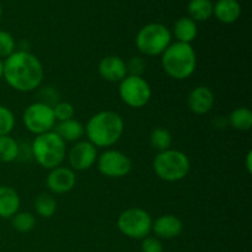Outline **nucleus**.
<instances>
[{
    "instance_id": "obj_1",
    "label": "nucleus",
    "mask_w": 252,
    "mask_h": 252,
    "mask_svg": "<svg viewBox=\"0 0 252 252\" xmlns=\"http://www.w3.org/2000/svg\"><path fill=\"white\" fill-rule=\"evenodd\" d=\"M2 78L14 90L31 93L43 81L44 69L34 54L27 51H15L4 61Z\"/></svg>"
},
{
    "instance_id": "obj_2",
    "label": "nucleus",
    "mask_w": 252,
    "mask_h": 252,
    "mask_svg": "<svg viewBox=\"0 0 252 252\" xmlns=\"http://www.w3.org/2000/svg\"><path fill=\"white\" fill-rule=\"evenodd\" d=\"M85 134L96 148H110L115 145L125 132V121L115 111H101L88 121Z\"/></svg>"
},
{
    "instance_id": "obj_3",
    "label": "nucleus",
    "mask_w": 252,
    "mask_h": 252,
    "mask_svg": "<svg viewBox=\"0 0 252 252\" xmlns=\"http://www.w3.org/2000/svg\"><path fill=\"white\" fill-rule=\"evenodd\" d=\"M161 65L165 73L175 80L189 79L196 70V52L191 44L176 41L161 54Z\"/></svg>"
},
{
    "instance_id": "obj_4",
    "label": "nucleus",
    "mask_w": 252,
    "mask_h": 252,
    "mask_svg": "<svg viewBox=\"0 0 252 252\" xmlns=\"http://www.w3.org/2000/svg\"><path fill=\"white\" fill-rule=\"evenodd\" d=\"M32 157L39 166L52 170L62 166L66 157L65 142L54 130L36 135L31 144Z\"/></svg>"
},
{
    "instance_id": "obj_5",
    "label": "nucleus",
    "mask_w": 252,
    "mask_h": 252,
    "mask_svg": "<svg viewBox=\"0 0 252 252\" xmlns=\"http://www.w3.org/2000/svg\"><path fill=\"white\" fill-rule=\"evenodd\" d=\"M153 170L162 181L177 182L189 175L191 161L185 153L176 149H167L158 153L153 160Z\"/></svg>"
},
{
    "instance_id": "obj_6",
    "label": "nucleus",
    "mask_w": 252,
    "mask_h": 252,
    "mask_svg": "<svg viewBox=\"0 0 252 252\" xmlns=\"http://www.w3.org/2000/svg\"><path fill=\"white\" fill-rule=\"evenodd\" d=\"M172 33L164 24L152 22L138 31L135 36V46L145 57L161 56L165 49L172 43Z\"/></svg>"
},
{
    "instance_id": "obj_7",
    "label": "nucleus",
    "mask_w": 252,
    "mask_h": 252,
    "mask_svg": "<svg viewBox=\"0 0 252 252\" xmlns=\"http://www.w3.org/2000/svg\"><path fill=\"white\" fill-rule=\"evenodd\" d=\"M118 230L125 236L134 240H143L149 236L153 228V218L142 208H128L117 219Z\"/></svg>"
},
{
    "instance_id": "obj_8",
    "label": "nucleus",
    "mask_w": 252,
    "mask_h": 252,
    "mask_svg": "<svg viewBox=\"0 0 252 252\" xmlns=\"http://www.w3.org/2000/svg\"><path fill=\"white\" fill-rule=\"evenodd\" d=\"M22 122L29 132L36 135L51 132L57 123L53 106L43 102V101L31 103L24 111Z\"/></svg>"
},
{
    "instance_id": "obj_9",
    "label": "nucleus",
    "mask_w": 252,
    "mask_h": 252,
    "mask_svg": "<svg viewBox=\"0 0 252 252\" xmlns=\"http://www.w3.org/2000/svg\"><path fill=\"white\" fill-rule=\"evenodd\" d=\"M118 94L123 102L132 108H142L152 98V88L143 76L127 75L120 81Z\"/></svg>"
},
{
    "instance_id": "obj_10",
    "label": "nucleus",
    "mask_w": 252,
    "mask_h": 252,
    "mask_svg": "<svg viewBox=\"0 0 252 252\" xmlns=\"http://www.w3.org/2000/svg\"><path fill=\"white\" fill-rule=\"evenodd\" d=\"M101 175L108 179H121L132 171V160L125 153L116 149H107L101 153L96 160Z\"/></svg>"
},
{
    "instance_id": "obj_11",
    "label": "nucleus",
    "mask_w": 252,
    "mask_h": 252,
    "mask_svg": "<svg viewBox=\"0 0 252 252\" xmlns=\"http://www.w3.org/2000/svg\"><path fill=\"white\" fill-rule=\"evenodd\" d=\"M97 157V148L94 147L89 140H79L71 147L68 161L71 170L85 171L96 164Z\"/></svg>"
},
{
    "instance_id": "obj_12",
    "label": "nucleus",
    "mask_w": 252,
    "mask_h": 252,
    "mask_svg": "<svg viewBox=\"0 0 252 252\" xmlns=\"http://www.w3.org/2000/svg\"><path fill=\"white\" fill-rule=\"evenodd\" d=\"M47 189L53 194H65L70 192L76 185V176L74 170L69 167L58 166L49 170L46 179Z\"/></svg>"
},
{
    "instance_id": "obj_13",
    "label": "nucleus",
    "mask_w": 252,
    "mask_h": 252,
    "mask_svg": "<svg viewBox=\"0 0 252 252\" xmlns=\"http://www.w3.org/2000/svg\"><path fill=\"white\" fill-rule=\"evenodd\" d=\"M182 229H184V224L179 217L174 214H164L153 221L152 231L155 234V238L171 240L182 233Z\"/></svg>"
},
{
    "instance_id": "obj_14",
    "label": "nucleus",
    "mask_w": 252,
    "mask_h": 252,
    "mask_svg": "<svg viewBox=\"0 0 252 252\" xmlns=\"http://www.w3.org/2000/svg\"><path fill=\"white\" fill-rule=\"evenodd\" d=\"M214 101V94L208 86H197L189 93L187 97V106L192 113L202 116L213 108Z\"/></svg>"
},
{
    "instance_id": "obj_15",
    "label": "nucleus",
    "mask_w": 252,
    "mask_h": 252,
    "mask_svg": "<svg viewBox=\"0 0 252 252\" xmlns=\"http://www.w3.org/2000/svg\"><path fill=\"white\" fill-rule=\"evenodd\" d=\"M98 74L103 80L110 83H120L128 75L127 65L121 57L107 56L101 59L98 63Z\"/></svg>"
},
{
    "instance_id": "obj_16",
    "label": "nucleus",
    "mask_w": 252,
    "mask_h": 252,
    "mask_svg": "<svg viewBox=\"0 0 252 252\" xmlns=\"http://www.w3.org/2000/svg\"><path fill=\"white\" fill-rule=\"evenodd\" d=\"M213 15L221 24H234L241 15L240 2L238 0H218L213 4Z\"/></svg>"
},
{
    "instance_id": "obj_17",
    "label": "nucleus",
    "mask_w": 252,
    "mask_h": 252,
    "mask_svg": "<svg viewBox=\"0 0 252 252\" xmlns=\"http://www.w3.org/2000/svg\"><path fill=\"white\" fill-rule=\"evenodd\" d=\"M21 199L16 189L9 186H0V218L11 219L19 212Z\"/></svg>"
},
{
    "instance_id": "obj_18",
    "label": "nucleus",
    "mask_w": 252,
    "mask_h": 252,
    "mask_svg": "<svg viewBox=\"0 0 252 252\" xmlns=\"http://www.w3.org/2000/svg\"><path fill=\"white\" fill-rule=\"evenodd\" d=\"M54 132L64 140V142H79L85 134V127L79 121L71 120L58 122L54 126Z\"/></svg>"
},
{
    "instance_id": "obj_19",
    "label": "nucleus",
    "mask_w": 252,
    "mask_h": 252,
    "mask_svg": "<svg viewBox=\"0 0 252 252\" xmlns=\"http://www.w3.org/2000/svg\"><path fill=\"white\" fill-rule=\"evenodd\" d=\"M171 33H174L177 42L191 44V42L194 41V38L197 37V33H198L197 22H194L189 16L180 17L174 24V29H172Z\"/></svg>"
},
{
    "instance_id": "obj_20",
    "label": "nucleus",
    "mask_w": 252,
    "mask_h": 252,
    "mask_svg": "<svg viewBox=\"0 0 252 252\" xmlns=\"http://www.w3.org/2000/svg\"><path fill=\"white\" fill-rule=\"evenodd\" d=\"M187 11L194 22L207 21L213 16V2L212 0H189Z\"/></svg>"
},
{
    "instance_id": "obj_21",
    "label": "nucleus",
    "mask_w": 252,
    "mask_h": 252,
    "mask_svg": "<svg viewBox=\"0 0 252 252\" xmlns=\"http://www.w3.org/2000/svg\"><path fill=\"white\" fill-rule=\"evenodd\" d=\"M228 123L236 130L246 132L252 127V112L248 107H238L229 115Z\"/></svg>"
},
{
    "instance_id": "obj_22",
    "label": "nucleus",
    "mask_w": 252,
    "mask_h": 252,
    "mask_svg": "<svg viewBox=\"0 0 252 252\" xmlns=\"http://www.w3.org/2000/svg\"><path fill=\"white\" fill-rule=\"evenodd\" d=\"M20 157V145L10 135L0 137V161L12 162Z\"/></svg>"
},
{
    "instance_id": "obj_23",
    "label": "nucleus",
    "mask_w": 252,
    "mask_h": 252,
    "mask_svg": "<svg viewBox=\"0 0 252 252\" xmlns=\"http://www.w3.org/2000/svg\"><path fill=\"white\" fill-rule=\"evenodd\" d=\"M150 145L158 152L171 149L172 145V134L169 129L164 127H157L152 130L149 137Z\"/></svg>"
},
{
    "instance_id": "obj_24",
    "label": "nucleus",
    "mask_w": 252,
    "mask_h": 252,
    "mask_svg": "<svg viewBox=\"0 0 252 252\" xmlns=\"http://www.w3.org/2000/svg\"><path fill=\"white\" fill-rule=\"evenodd\" d=\"M34 211L42 218H52L57 212L56 198L52 194L41 193L34 201Z\"/></svg>"
},
{
    "instance_id": "obj_25",
    "label": "nucleus",
    "mask_w": 252,
    "mask_h": 252,
    "mask_svg": "<svg viewBox=\"0 0 252 252\" xmlns=\"http://www.w3.org/2000/svg\"><path fill=\"white\" fill-rule=\"evenodd\" d=\"M11 225L19 233H30L36 226V218L30 212H17L11 218Z\"/></svg>"
},
{
    "instance_id": "obj_26",
    "label": "nucleus",
    "mask_w": 252,
    "mask_h": 252,
    "mask_svg": "<svg viewBox=\"0 0 252 252\" xmlns=\"http://www.w3.org/2000/svg\"><path fill=\"white\" fill-rule=\"evenodd\" d=\"M15 116L9 107L4 105H0V137L1 135H10V133L14 130Z\"/></svg>"
},
{
    "instance_id": "obj_27",
    "label": "nucleus",
    "mask_w": 252,
    "mask_h": 252,
    "mask_svg": "<svg viewBox=\"0 0 252 252\" xmlns=\"http://www.w3.org/2000/svg\"><path fill=\"white\" fill-rule=\"evenodd\" d=\"M16 48V42L10 32L0 30V59H6Z\"/></svg>"
},
{
    "instance_id": "obj_28",
    "label": "nucleus",
    "mask_w": 252,
    "mask_h": 252,
    "mask_svg": "<svg viewBox=\"0 0 252 252\" xmlns=\"http://www.w3.org/2000/svg\"><path fill=\"white\" fill-rule=\"evenodd\" d=\"M53 112L56 121H58V122H64V121L74 118L75 108H74V106L71 105L70 102L63 101V102H58L53 106Z\"/></svg>"
},
{
    "instance_id": "obj_29",
    "label": "nucleus",
    "mask_w": 252,
    "mask_h": 252,
    "mask_svg": "<svg viewBox=\"0 0 252 252\" xmlns=\"http://www.w3.org/2000/svg\"><path fill=\"white\" fill-rule=\"evenodd\" d=\"M126 65H127L128 75L142 76L145 70V61L142 57H133L129 62H126Z\"/></svg>"
},
{
    "instance_id": "obj_30",
    "label": "nucleus",
    "mask_w": 252,
    "mask_h": 252,
    "mask_svg": "<svg viewBox=\"0 0 252 252\" xmlns=\"http://www.w3.org/2000/svg\"><path fill=\"white\" fill-rule=\"evenodd\" d=\"M140 251L142 252H164V245L160 239L155 236H147L142 240L140 244Z\"/></svg>"
},
{
    "instance_id": "obj_31",
    "label": "nucleus",
    "mask_w": 252,
    "mask_h": 252,
    "mask_svg": "<svg viewBox=\"0 0 252 252\" xmlns=\"http://www.w3.org/2000/svg\"><path fill=\"white\" fill-rule=\"evenodd\" d=\"M245 166H246V170H248L249 174H251L252 172V150H249L248 154H246Z\"/></svg>"
},
{
    "instance_id": "obj_32",
    "label": "nucleus",
    "mask_w": 252,
    "mask_h": 252,
    "mask_svg": "<svg viewBox=\"0 0 252 252\" xmlns=\"http://www.w3.org/2000/svg\"><path fill=\"white\" fill-rule=\"evenodd\" d=\"M2 74H4V61L0 59V79H2Z\"/></svg>"
},
{
    "instance_id": "obj_33",
    "label": "nucleus",
    "mask_w": 252,
    "mask_h": 252,
    "mask_svg": "<svg viewBox=\"0 0 252 252\" xmlns=\"http://www.w3.org/2000/svg\"><path fill=\"white\" fill-rule=\"evenodd\" d=\"M1 15H2V7H1V4H0V19H1Z\"/></svg>"
}]
</instances>
